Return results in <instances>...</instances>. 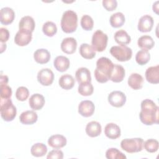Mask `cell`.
Instances as JSON below:
<instances>
[{
    "label": "cell",
    "instance_id": "obj_1",
    "mask_svg": "<svg viewBox=\"0 0 159 159\" xmlns=\"http://www.w3.org/2000/svg\"><path fill=\"white\" fill-rule=\"evenodd\" d=\"M159 107L151 99H146L141 102V111L139 114L140 121L146 125L158 124Z\"/></svg>",
    "mask_w": 159,
    "mask_h": 159
},
{
    "label": "cell",
    "instance_id": "obj_2",
    "mask_svg": "<svg viewBox=\"0 0 159 159\" xmlns=\"http://www.w3.org/2000/svg\"><path fill=\"white\" fill-rule=\"evenodd\" d=\"M114 64L107 57H101L96 61V68L94 70V76L96 81L100 83L107 82L111 75Z\"/></svg>",
    "mask_w": 159,
    "mask_h": 159
},
{
    "label": "cell",
    "instance_id": "obj_3",
    "mask_svg": "<svg viewBox=\"0 0 159 159\" xmlns=\"http://www.w3.org/2000/svg\"><path fill=\"white\" fill-rule=\"evenodd\" d=\"M77 27V14L71 10H67L65 11L61 19V28L62 30L65 33L70 34L75 32Z\"/></svg>",
    "mask_w": 159,
    "mask_h": 159
},
{
    "label": "cell",
    "instance_id": "obj_4",
    "mask_svg": "<svg viewBox=\"0 0 159 159\" xmlns=\"http://www.w3.org/2000/svg\"><path fill=\"white\" fill-rule=\"evenodd\" d=\"M1 116L4 120L10 122L14 119L17 114L16 107L14 106L11 99H2L0 100Z\"/></svg>",
    "mask_w": 159,
    "mask_h": 159
},
{
    "label": "cell",
    "instance_id": "obj_5",
    "mask_svg": "<svg viewBox=\"0 0 159 159\" xmlns=\"http://www.w3.org/2000/svg\"><path fill=\"white\" fill-rule=\"evenodd\" d=\"M143 140L142 138L125 139L120 142L122 149L129 153H137L142 150Z\"/></svg>",
    "mask_w": 159,
    "mask_h": 159
},
{
    "label": "cell",
    "instance_id": "obj_6",
    "mask_svg": "<svg viewBox=\"0 0 159 159\" xmlns=\"http://www.w3.org/2000/svg\"><path fill=\"white\" fill-rule=\"evenodd\" d=\"M110 53L119 61H127L132 56V50L126 45L113 46L110 49Z\"/></svg>",
    "mask_w": 159,
    "mask_h": 159
},
{
    "label": "cell",
    "instance_id": "obj_7",
    "mask_svg": "<svg viewBox=\"0 0 159 159\" xmlns=\"http://www.w3.org/2000/svg\"><path fill=\"white\" fill-rule=\"evenodd\" d=\"M108 37L101 30H97L93 35L91 44L95 51L98 52H103L107 45Z\"/></svg>",
    "mask_w": 159,
    "mask_h": 159
},
{
    "label": "cell",
    "instance_id": "obj_8",
    "mask_svg": "<svg viewBox=\"0 0 159 159\" xmlns=\"http://www.w3.org/2000/svg\"><path fill=\"white\" fill-rule=\"evenodd\" d=\"M109 103L115 107H122L126 102V96L120 91H112L107 97Z\"/></svg>",
    "mask_w": 159,
    "mask_h": 159
},
{
    "label": "cell",
    "instance_id": "obj_9",
    "mask_svg": "<svg viewBox=\"0 0 159 159\" xmlns=\"http://www.w3.org/2000/svg\"><path fill=\"white\" fill-rule=\"evenodd\" d=\"M54 80V74L49 68H43L37 73V80L43 86H50Z\"/></svg>",
    "mask_w": 159,
    "mask_h": 159
},
{
    "label": "cell",
    "instance_id": "obj_10",
    "mask_svg": "<svg viewBox=\"0 0 159 159\" xmlns=\"http://www.w3.org/2000/svg\"><path fill=\"white\" fill-rule=\"evenodd\" d=\"M32 39V32L25 30H19L14 37V42L16 45L23 47L28 45Z\"/></svg>",
    "mask_w": 159,
    "mask_h": 159
},
{
    "label": "cell",
    "instance_id": "obj_11",
    "mask_svg": "<svg viewBox=\"0 0 159 159\" xmlns=\"http://www.w3.org/2000/svg\"><path fill=\"white\" fill-rule=\"evenodd\" d=\"M94 104L89 100L82 101L78 105V112L81 116L84 117L91 116L94 114Z\"/></svg>",
    "mask_w": 159,
    "mask_h": 159
},
{
    "label": "cell",
    "instance_id": "obj_12",
    "mask_svg": "<svg viewBox=\"0 0 159 159\" xmlns=\"http://www.w3.org/2000/svg\"><path fill=\"white\" fill-rule=\"evenodd\" d=\"M154 24L153 19L152 16L146 14L142 16L138 22V30L141 32H150Z\"/></svg>",
    "mask_w": 159,
    "mask_h": 159
},
{
    "label": "cell",
    "instance_id": "obj_13",
    "mask_svg": "<svg viewBox=\"0 0 159 159\" xmlns=\"http://www.w3.org/2000/svg\"><path fill=\"white\" fill-rule=\"evenodd\" d=\"M77 47V42L73 37H66L61 43V50L67 54L73 53Z\"/></svg>",
    "mask_w": 159,
    "mask_h": 159
},
{
    "label": "cell",
    "instance_id": "obj_14",
    "mask_svg": "<svg viewBox=\"0 0 159 159\" xmlns=\"http://www.w3.org/2000/svg\"><path fill=\"white\" fill-rule=\"evenodd\" d=\"M15 18V13L13 9L9 7H5L1 9L0 22L3 25L11 24Z\"/></svg>",
    "mask_w": 159,
    "mask_h": 159
},
{
    "label": "cell",
    "instance_id": "obj_15",
    "mask_svg": "<svg viewBox=\"0 0 159 159\" xmlns=\"http://www.w3.org/2000/svg\"><path fill=\"white\" fill-rule=\"evenodd\" d=\"M66 139L62 135L55 134L50 136L48 140V144L55 149H60L66 145Z\"/></svg>",
    "mask_w": 159,
    "mask_h": 159
},
{
    "label": "cell",
    "instance_id": "obj_16",
    "mask_svg": "<svg viewBox=\"0 0 159 159\" xmlns=\"http://www.w3.org/2000/svg\"><path fill=\"white\" fill-rule=\"evenodd\" d=\"M45 98L43 95L39 93L32 94L29 100V104L31 109L34 111L40 110L45 104Z\"/></svg>",
    "mask_w": 159,
    "mask_h": 159
},
{
    "label": "cell",
    "instance_id": "obj_17",
    "mask_svg": "<svg viewBox=\"0 0 159 159\" xmlns=\"http://www.w3.org/2000/svg\"><path fill=\"white\" fill-rule=\"evenodd\" d=\"M145 78L147 81L152 84L159 83V65L148 68L145 71Z\"/></svg>",
    "mask_w": 159,
    "mask_h": 159
},
{
    "label": "cell",
    "instance_id": "obj_18",
    "mask_svg": "<svg viewBox=\"0 0 159 159\" xmlns=\"http://www.w3.org/2000/svg\"><path fill=\"white\" fill-rule=\"evenodd\" d=\"M37 114L34 111H25L22 112L19 116V120L22 124L32 125L37 120Z\"/></svg>",
    "mask_w": 159,
    "mask_h": 159
},
{
    "label": "cell",
    "instance_id": "obj_19",
    "mask_svg": "<svg viewBox=\"0 0 159 159\" xmlns=\"http://www.w3.org/2000/svg\"><path fill=\"white\" fill-rule=\"evenodd\" d=\"M104 134L110 139H116L120 136V129L115 123H109L105 126Z\"/></svg>",
    "mask_w": 159,
    "mask_h": 159
},
{
    "label": "cell",
    "instance_id": "obj_20",
    "mask_svg": "<svg viewBox=\"0 0 159 159\" xmlns=\"http://www.w3.org/2000/svg\"><path fill=\"white\" fill-rule=\"evenodd\" d=\"M70 62L69 59L62 55L57 57L53 61V66L55 68L60 72H64L66 71L70 67Z\"/></svg>",
    "mask_w": 159,
    "mask_h": 159
},
{
    "label": "cell",
    "instance_id": "obj_21",
    "mask_svg": "<svg viewBox=\"0 0 159 159\" xmlns=\"http://www.w3.org/2000/svg\"><path fill=\"white\" fill-rule=\"evenodd\" d=\"M129 86L134 90H138L142 88L143 83V78L139 73H132L128 78Z\"/></svg>",
    "mask_w": 159,
    "mask_h": 159
},
{
    "label": "cell",
    "instance_id": "obj_22",
    "mask_svg": "<svg viewBox=\"0 0 159 159\" xmlns=\"http://www.w3.org/2000/svg\"><path fill=\"white\" fill-rule=\"evenodd\" d=\"M51 56L50 52L45 48L37 49L34 53L35 61L39 64H45L49 61Z\"/></svg>",
    "mask_w": 159,
    "mask_h": 159
},
{
    "label": "cell",
    "instance_id": "obj_23",
    "mask_svg": "<svg viewBox=\"0 0 159 159\" xmlns=\"http://www.w3.org/2000/svg\"><path fill=\"white\" fill-rule=\"evenodd\" d=\"M86 134L90 137L99 136L102 131L101 124L97 121H91L87 124L85 129Z\"/></svg>",
    "mask_w": 159,
    "mask_h": 159
},
{
    "label": "cell",
    "instance_id": "obj_24",
    "mask_svg": "<svg viewBox=\"0 0 159 159\" xmlns=\"http://www.w3.org/2000/svg\"><path fill=\"white\" fill-rule=\"evenodd\" d=\"M125 74V71L122 66L118 64H114L110 80L114 83H120L124 80Z\"/></svg>",
    "mask_w": 159,
    "mask_h": 159
},
{
    "label": "cell",
    "instance_id": "obj_25",
    "mask_svg": "<svg viewBox=\"0 0 159 159\" xmlns=\"http://www.w3.org/2000/svg\"><path fill=\"white\" fill-rule=\"evenodd\" d=\"M35 23L34 19L29 16H25L21 18L19 23V30H25L32 32L34 30Z\"/></svg>",
    "mask_w": 159,
    "mask_h": 159
},
{
    "label": "cell",
    "instance_id": "obj_26",
    "mask_svg": "<svg viewBox=\"0 0 159 159\" xmlns=\"http://www.w3.org/2000/svg\"><path fill=\"white\" fill-rule=\"evenodd\" d=\"M75 77L79 84L91 82V72L87 68L85 67H81L78 68L75 73Z\"/></svg>",
    "mask_w": 159,
    "mask_h": 159
},
{
    "label": "cell",
    "instance_id": "obj_27",
    "mask_svg": "<svg viewBox=\"0 0 159 159\" xmlns=\"http://www.w3.org/2000/svg\"><path fill=\"white\" fill-rule=\"evenodd\" d=\"M137 45L142 50L148 51L154 47L155 42L151 36L145 35L138 39Z\"/></svg>",
    "mask_w": 159,
    "mask_h": 159
},
{
    "label": "cell",
    "instance_id": "obj_28",
    "mask_svg": "<svg viewBox=\"0 0 159 159\" xmlns=\"http://www.w3.org/2000/svg\"><path fill=\"white\" fill-rule=\"evenodd\" d=\"M114 40L116 43L120 45H126L129 44L131 41L130 35L126 31L123 29L117 31L114 35Z\"/></svg>",
    "mask_w": 159,
    "mask_h": 159
},
{
    "label": "cell",
    "instance_id": "obj_29",
    "mask_svg": "<svg viewBox=\"0 0 159 159\" xmlns=\"http://www.w3.org/2000/svg\"><path fill=\"white\" fill-rule=\"evenodd\" d=\"M81 56L85 59H92L96 56V52L92 46L88 43H82L79 50Z\"/></svg>",
    "mask_w": 159,
    "mask_h": 159
},
{
    "label": "cell",
    "instance_id": "obj_30",
    "mask_svg": "<svg viewBox=\"0 0 159 159\" xmlns=\"http://www.w3.org/2000/svg\"><path fill=\"white\" fill-rule=\"evenodd\" d=\"M75 82L74 78L69 74L62 75L58 81L60 86L66 90L71 89L74 86Z\"/></svg>",
    "mask_w": 159,
    "mask_h": 159
},
{
    "label": "cell",
    "instance_id": "obj_31",
    "mask_svg": "<svg viewBox=\"0 0 159 159\" xmlns=\"http://www.w3.org/2000/svg\"><path fill=\"white\" fill-rule=\"evenodd\" d=\"M125 20V16L123 13L120 12H117L112 14L109 19L110 24L114 28H119L122 27L124 25Z\"/></svg>",
    "mask_w": 159,
    "mask_h": 159
},
{
    "label": "cell",
    "instance_id": "obj_32",
    "mask_svg": "<svg viewBox=\"0 0 159 159\" xmlns=\"http://www.w3.org/2000/svg\"><path fill=\"white\" fill-rule=\"evenodd\" d=\"M47 152V146L42 143H37L33 145L30 149L31 154L35 157L44 156Z\"/></svg>",
    "mask_w": 159,
    "mask_h": 159
},
{
    "label": "cell",
    "instance_id": "obj_33",
    "mask_svg": "<svg viewBox=\"0 0 159 159\" xmlns=\"http://www.w3.org/2000/svg\"><path fill=\"white\" fill-rule=\"evenodd\" d=\"M78 91L81 96H91L93 93L94 88L91 82L80 83Z\"/></svg>",
    "mask_w": 159,
    "mask_h": 159
},
{
    "label": "cell",
    "instance_id": "obj_34",
    "mask_svg": "<svg viewBox=\"0 0 159 159\" xmlns=\"http://www.w3.org/2000/svg\"><path fill=\"white\" fill-rule=\"evenodd\" d=\"M150 59V54L148 51L141 50L139 51L135 55L136 62L139 65H144L147 64Z\"/></svg>",
    "mask_w": 159,
    "mask_h": 159
},
{
    "label": "cell",
    "instance_id": "obj_35",
    "mask_svg": "<svg viewBox=\"0 0 159 159\" xmlns=\"http://www.w3.org/2000/svg\"><path fill=\"white\" fill-rule=\"evenodd\" d=\"M43 33L48 37H53L57 32L56 24L52 21L46 22L42 27Z\"/></svg>",
    "mask_w": 159,
    "mask_h": 159
},
{
    "label": "cell",
    "instance_id": "obj_36",
    "mask_svg": "<svg viewBox=\"0 0 159 159\" xmlns=\"http://www.w3.org/2000/svg\"><path fill=\"white\" fill-rule=\"evenodd\" d=\"M106 157L107 159H126V156L116 148H110L106 152Z\"/></svg>",
    "mask_w": 159,
    "mask_h": 159
},
{
    "label": "cell",
    "instance_id": "obj_37",
    "mask_svg": "<svg viewBox=\"0 0 159 159\" xmlns=\"http://www.w3.org/2000/svg\"><path fill=\"white\" fill-rule=\"evenodd\" d=\"M158 142L153 139H150L143 142V147L149 153H155L158 149Z\"/></svg>",
    "mask_w": 159,
    "mask_h": 159
},
{
    "label": "cell",
    "instance_id": "obj_38",
    "mask_svg": "<svg viewBox=\"0 0 159 159\" xmlns=\"http://www.w3.org/2000/svg\"><path fill=\"white\" fill-rule=\"evenodd\" d=\"M80 24L81 27L86 31L91 30L94 26L93 19L89 15H83L81 19Z\"/></svg>",
    "mask_w": 159,
    "mask_h": 159
},
{
    "label": "cell",
    "instance_id": "obj_39",
    "mask_svg": "<svg viewBox=\"0 0 159 159\" xmlns=\"http://www.w3.org/2000/svg\"><path fill=\"white\" fill-rule=\"evenodd\" d=\"M29 96V89L25 86L19 87L16 91V97L18 101H24Z\"/></svg>",
    "mask_w": 159,
    "mask_h": 159
},
{
    "label": "cell",
    "instance_id": "obj_40",
    "mask_svg": "<svg viewBox=\"0 0 159 159\" xmlns=\"http://www.w3.org/2000/svg\"><path fill=\"white\" fill-rule=\"evenodd\" d=\"M0 91H1V98H2V99L11 98L12 91L10 86H9L7 84L0 85Z\"/></svg>",
    "mask_w": 159,
    "mask_h": 159
},
{
    "label": "cell",
    "instance_id": "obj_41",
    "mask_svg": "<svg viewBox=\"0 0 159 159\" xmlns=\"http://www.w3.org/2000/svg\"><path fill=\"white\" fill-rule=\"evenodd\" d=\"M103 7L108 11H112L115 10L117 6V2L116 0H103Z\"/></svg>",
    "mask_w": 159,
    "mask_h": 159
},
{
    "label": "cell",
    "instance_id": "obj_42",
    "mask_svg": "<svg viewBox=\"0 0 159 159\" xmlns=\"http://www.w3.org/2000/svg\"><path fill=\"white\" fill-rule=\"evenodd\" d=\"M47 158L48 159H62L63 158V153L60 150H53L48 153Z\"/></svg>",
    "mask_w": 159,
    "mask_h": 159
},
{
    "label": "cell",
    "instance_id": "obj_43",
    "mask_svg": "<svg viewBox=\"0 0 159 159\" xmlns=\"http://www.w3.org/2000/svg\"><path fill=\"white\" fill-rule=\"evenodd\" d=\"M9 32L4 27H1L0 29V41L1 43H5L9 40Z\"/></svg>",
    "mask_w": 159,
    "mask_h": 159
},
{
    "label": "cell",
    "instance_id": "obj_44",
    "mask_svg": "<svg viewBox=\"0 0 159 159\" xmlns=\"http://www.w3.org/2000/svg\"><path fill=\"white\" fill-rule=\"evenodd\" d=\"M8 81H9V78H8L7 76L1 74V77H0V85L7 84Z\"/></svg>",
    "mask_w": 159,
    "mask_h": 159
},
{
    "label": "cell",
    "instance_id": "obj_45",
    "mask_svg": "<svg viewBox=\"0 0 159 159\" xmlns=\"http://www.w3.org/2000/svg\"><path fill=\"white\" fill-rule=\"evenodd\" d=\"M158 1H156L155 3L153 4V11L155 12L157 14H158Z\"/></svg>",
    "mask_w": 159,
    "mask_h": 159
}]
</instances>
